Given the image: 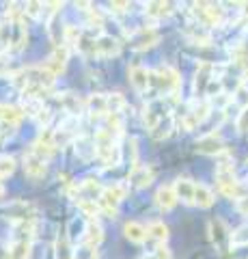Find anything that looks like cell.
Segmentation results:
<instances>
[{"instance_id": "6da1fadb", "label": "cell", "mask_w": 248, "mask_h": 259, "mask_svg": "<svg viewBox=\"0 0 248 259\" xmlns=\"http://www.w3.org/2000/svg\"><path fill=\"white\" fill-rule=\"evenodd\" d=\"M54 80L57 76L45 65H30L11 76L13 87H18L24 97H37V100H43V95L54 87Z\"/></svg>"}, {"instance_id": "7a4b0ae2", "label": "cell", "mask_w": 248, "mask_h": 259, "mask_svg": "<svg viewBox=\"0 0 248 259\" xmlns=\"http://www.w3.org/2000/svg\"><path fill=\"white\" fill-rule=\"evenodd\" d=\"M142 121H145L147 130L154 139H164L173 130V119H171V106L164 97H156L151 100L145 110H142Z\"/></svg>"}, {"instance_id": "3957f363", "label": "cell", "mask_w": 248, "mask_h": 259, "mask_svg": "<svg viewBox=\"0 0 248 259\" xmlns=\"http://www.w3.org/2000/svg\"><path fill=\"white\" fill-rule=\"evenodd\" d=\"M216 184H218V192L225 194L227 199H244L248 197V188L235 180V173H233V166L229 164V162H222L218 166V171H216Z\"/></svg>"}, {"instance_id": "277c9868", "label": "cell", "mask_w": 248, "mask_h": 259, "mask_svg": "<svg viewBox=\"0 0 248 259\" xmlns=\"http://www.w3.org/2000/svg\"><path fill=\"white\" fill-rule=\"evenodd\" d=\"M127 190H130L127 184H113V186H108V188H104L102 197L97 199V205L102 209V214H106L108 218H115L119 203L127 197Z\"/></svg>"}, {"instance_id": "5b68a950", "label": "cell", "mask_w": 248, "mask_h": 259, "mask_svg": "<svg viewBox=\"0 0 248 259\" xmlns=\"http://www.w3.org/2000/svg\"><path fill=\"white\" fill-rule=\"evenodd\" d=\"M210 110L212 106L207 104L205 100H194L188 106V110L183 112V117H181V127L186 130V132H192L194 127H199L203 123V121L210 117Z\"/></svg>"}, {"instance_id": "8992f818", "label": "cell", "mask_w": 248, "mask_h": 259, "mask_svg": "<svg viewBox=\"0 0 248 259\" xmlns=\"http://www.w3.org/2000/svg\"><path fill=\"white\" fill-rule=\"evenodd\" d=\"M194 15L201 26H220L225 22V9H220V5H214V3H199L194 5Z\"/></svg>"}, {"instance_id": "52a82bcc", "label": "cell", "mask_w": 248, "mask_h": 259, "mask_svg": "<svg viewBox=\"0 0 248 259\" xmlns=\"http://www.w3.org/2000/svg\"><path fill=\"white\" fill-rule=\"evenodd\" d=\"M151 80H156L158 87L160 89H164L166 93H171L175 95L179 91V87H181V78H179V71L177 69H173L169 67V65H160V67L151 74Z\"/></svg>"}, {"instance_id": "ba28073f", "label": "cell", "mask_w": 248, "mask_h": 259, "mask_svg": "<svg viewBox=\"0 0 248 259\" xmlns=\"http://www.w3.org/2000/svg\"><path fill=\"white\" fill-rule=\"evenodd\" d=\"M194 149L199 153H203V156H225L227 153V143L222 141V136L212 132V134L201 136V139L196 141Z\"/></svg>"}, {"instance_id": "9c48e42d", "label": "cell", "mask_w": 248, "mask_h": 259, "mask_svg": "<svg viewBox=\"0 0 248 259\" xmlns=\"http://www.w3.org/2000/svg\"><path fill=\"white\" fill-rule=\"evenodd\" d=\"M210 238H212V242L216 244V248H218L220 253L231 250V231L225 225V221H220V218L210 221Z\"/></svg>"}, {"instance_id": "30bf717a", "label": "cell", "mask_w": 248, "mask_h": 259, "mask_svg": "<svg viewBox=\"0 0 248 259\" xmlns=\"http://www.w3.org/2000/svg\"><path fill=\"white\" fill-rule=\"evenodd\" d=\"M214 74H216V65L212 63H201L194 74V95L201 97L207 93V89L214 82Z\"/></svg>"}, {"instance_id": "8fae6325", "label": "cell", "mask_w": 248, "mask_h": 259, "mask_svg": "<svg viewBox=\"0 0 248 259\" xmlns=\"http://www.w3.org/2000/svg\"><path fill=\"white\" fill-rule=\"evenodd\" d=\"M57 102H59V106L74 119H78L82 115V110H86V100L78 97L76 93H61V95H57Z\"/></svg>"}, {"instance_id": "7c38bea8", "label": "cell", "mask_w": 248, "mask_h": 259, "mask_svg": "<svg viewBox=\"0 0 248 259\" xmlns=\"http://www.w3.org/2000/svg\"><path fill=\"white\" fill-rule=\"evenodd\" d=\"M24 173H26L30 180H41V177H45V173H47V162L28 149L24 153Z\"/></svg>"}, {"instance_id": "4fadbf2b", "label": "cell", "mask_w": 248, "mask_h": 259, "mask_svg": "<svg viewBox=\"0 0 248 259\" xmlns=\"http://www.w3.org/2000/svg\"><path fill=\"white\" fill-rule=\"evenodd\" d=\"M158 41H160V35L154 28H138L130 35V46L134 50H147V48L156 46Z\"/></svg>"}, {"instance_id": "5bb4252c", "label": "cell", "mask_w": 248, "mask_h": 259, "mask_svg": "<svg viewBox=\"0 0 248 259\" xmlns=\"http://www.w3.org/2000/svg\"><path fill=\"white\" fill-rule=\"evenodd\" d=\"M127 76H130V82L138 93H145L151 84V71L147 67H142V65H132Z\"/></svg>"}, {"instance_id": "9a60e30c", "label": "cell", "mask_w": 248, "mask_h": 259, "mask_svg": "<svg viewBox=\"0 0 248 259\" xmlns=\"http://www.w3.org/2000/svg\"><path fill=\"white\" fill-rule=\"evenodd\" d=\"M67 59H69V50H67V46H59V48H54V52L50 54V59L45 61V67L52 71L54 76H59L65 71L67 67Z\"/></svg>"}, {"instance_id": "2e32d148", "label": "cell", "mask_w": 248, "mask_h": 259, "mask_svg": "<svg viewBox=\"0 0 248 259\" xmlns=\"http://www.w3.org/2000/svg\"><path fill=\"white\" fill-rule=\"evenodd\" d=\"M5 209H7V214H11L15 223H24V221H33L35 205L26 203V201H13V203H9Z\"/></svg>"}, {"instance_id": "e0dca14e", "label": "cell", "mask_w": 248, "mask_h": 259, "mask_svg": "<svg viewBox=\"0 0 248 259\" xmlns=\"http://www.w3.org/2000/svg\"><path fill=\"white\" fill-rule=\"evenodd\" d=\"M156 205L160 209H164V212H169V209H173L175 205H177V194H175V188L173 186H160V188L156 190Z\"/></svg>"}, {"instance_id": "ac0fdd59", "label": "cell", "mask_w": 248, "mask_h": 259, "mask_svg": "<svg viewBox=\"0 0 248 259\" xmlns=\"http://www.w3.org/2000/svg\"><path fill=\"white\" fill-rule=\"evenodd\" d=\"M173 188H175V194H177L179 201H183L186 205H194V188H196V184H192L190 180H186V177H179V180H175Z\"/></svg>"}, {"instance_id": "d6986e66", "label": "cell", "mask_w": 248, "mask_h": 259, "mask_svg": "<svg viewBox=\"0 0 248 259\" xmlns=\"http://www.w3.org/2000/svg\"><path fill=\"white\" fill-rule=\"evenodd\" d=\"M102 240H104V229H102V225L97 221H89L84 227V233H82V242L86 246H100L102 244Z\"/></svg>"}, {"instance_id": "ffe728a7", "label": "cell", "mask_w": 248, "mask_h": 259, "mask_svg": "<svg viewBox=\"0 0 248 259\" xmlns=\"http://www.w3.org/2000/svg\"><path fill=\"white\" fill-rule=\"evenodd\" d=\"M151 182H154V171H151L149 166L136 164L130 171V184L134 186V188H147Z\"/></svg>"}, {"instance_id": "44dd1931", "label": "cell", "mask_w": 248, "mask_h": 259, "mask_svg": "<svg viewBox=\"0 0 248 259\" xmlns=\"http://www.w3.org/2000/svg\"><path fill=\"white\" fill-rule=\"evenodd\" d=\"M86 110L93 117H108V95H102V93L91 95L86 100Z\"/></svg>"}, {"instance_id": "7402d4cb", "label": "cell", "mask_w": 248, "mask_h": 259, "mask_svg": "<svg viewBox=\"0 0 248 259\" xmlns=\"http://www.w3.org/2000/svg\"><path fill=\"white\" fill-rule=\"evenodd\" d=\"M123 233H125L127 240L134 242V244H142V242L149 238L147 236V227H142L140 223H134V221L123 225Z\"/></svg>"}, {"instance_id": "603a6c76", "label": "cell", "mask_w": 248, "mask_h": 259, "mask_svg": "<svg viewBox=\"0 0 248 259\" xmlns=\"http://www.w3.org/2000/svg\"><path fill=\"white\" fill-rule=\"evenodd\" d=\"M24 117V110L18 108V106H7V104H3L0 106V121H3L5 125H18L20 121Z\"/></svg>"}, {"instance_id": "cb8c5ba5", "label": "cell", "mask_w": 248, "mask_h": 259, "mask_svg": "<svg viewBox=\"0 0 248 259\" xmlns=\"http://www.w3.org/2000/svg\"><path fill=\"white\" fill-rule=\"evenodd\" d=\"M145 13L149 15L151 20L169 18V15L173 13V5L171 3H147L145 5Z\"/></svg>"}, {"instance_id": "d4e9b609", "label": "cell", "mask_w": 248, "mask_h": 259, "mask_svg": "<svg viewBox=\"0 0 248 259\" xmlns=\"http://www.w3.org/2000/svg\"><path fill=\"white\" fill-rule=\"evenodd\" d=\"M13 50V22H0V54Z\"/></svg>"}, {"instance_id": "484cf974", "label": "cell", "mask_w": 248, "mask_h": 259, "mask_svg": "<svg viewBox=\"0 0 248 259\" xmlns=\"http://www.w3.org/2000/svg\"><path fill=\"white\" fill-rule=\"evenodd\" d=\"M30 257V242L26 240H15L7 248V259H28Z\"/></svg>"}, {"instance_id": "4316f807", "label": "cell", "mask_w": 248, "mask_h": 259, "mask_svg": "<svg viewBox=\"0 0 248 259\" xmlns=\"http://www.w3.org/2000/svg\"><path fill=\"white\" fill-rule=\"evenodd\" d=\"M194 205L199 207H212L214 205V192L203 184H196L194 188Z\"/></svg>"}, {"instance_id": "83f0119b", "label": "cell", "mask_w": 248, "mask_h": 259, "mask_svg": "<svg viewBox=\"0 0 248 259\" xmlns=\"http://www.w3.org/2000/svg\"><path fill=\"white\" fill-rule=\"evenodd\" d=\"M203 28H205V26H201V24H192V28L186 32V35H188V39H190L192 44L207 46V44L212 41V35H210V32H205Z\"/></svg>"}, {"instance_id": "f1b7e54d", "label": "cell", "mask_w": 248, "mask_h": 259, "mask_svg": "<svg viewBox=\"0 0 248 259\" xmlns=\"http://www.w3.org/2000/svg\"><path fill=\"white\" fill-rule=\"evenodd\" d=\"M147 236L158 240V242H166L169 240V227H166L162 221H154L147 227Z\"/></svg>"}, {"instance_id": "f546056e", "label": "cell", "mask_w": 248, "mask_h": 259, "mask_svg": "<svg viewBox=\"0 0 248 259\" xmlns=\"http://www.w3.org/2000/svg\"><path fill=\"white\" fill-rule=\"evenodd\" d=\"M78 203V209L82 212L89 221H95L100 214H102V209H100V205L95 203V201H89V199H82V201H76Z\"/></svg>"}, {"instance_id": "4dcf8cb0", "label": "cell", "mask_w": 248, "mask_h": 259, "mask_svg": "<svg viewBox=\"0 0 248 259\" xmlns=\"http://www.w3.org/2000/svg\"><path fill=\"white\" fill-rule=\"evenodd\" d=\"M231 246H235V248L248 246V225L237 227V229L231 233Z\"/></svg>"}, {"instance_id": "1f68e13d", "label": "cell", "mask_w": 248, "mask_h": 259, "mask_svg": "<svg viewBox=\"0 0 248 259\" xmlns=\"http://www.w3.org/2000/svg\"><path fill=\"white\" fill-rule=\"evenodd\" d=\"M15 171V160L11 156H0V182L7 180Z\"/></svg>"}, {"instance_id": "d6a6232c", "label": "cell", "mask_w": 248, "mask_h": 259, "mask_svg": "<svg viewBox=\"0 0 248 259\" xmlns=\"http://www.w3.org/2000/svg\"><path fill=\"white\" fill-rule=\"evenodd\" d=\"M235 130L239 134H248V106H244L242 110H239V115L235 119Z\"/></svg>"}, {"instance_id": "836d02e7", "label": "cell", "mask_w": 248, "mask_h": 259, "mask_svg": "<svg viewBox=\"0 0 248 259\" xmlns=\"http://www.w3.org/2000/svg\"><path fill=\"white\" fill-rule=\"evenodd\" d=\"M43 9H45L43 3H26L24 5V11H26V15H30V18H39Z\"/></svg>"}, {"instance_id": "e575fe53", "label": "cell", "mask_w": 248, "mask_h": 259, "mask_svg": "<svg viewBox=\"0 0 248 259\" xmlns=\"http://www.w3.org/2000/svg\"><path fill=\"white\" fill-rule=\"evenodd\" d=\"M173 255H171V250L166 248V246H160V248H156L151 255H147V257H142V259H171Z\"/></svg>"}, {"instance_id": "d590c367", "label": "cell", "mask_w": 248, "mask_h": 259, "mask_svg": "<svg viewBox=\"0 0 248 259\" xmlns=\"http://www.w3.org/2000/svg\"><path fill=\"white\" fill-rule=\"evenodd\" d=\"M235 207H237V212H239V214H242V216H248V197H244V199H239Z\"/></svg>"}, {"instance_id": "8d00e7d4", "label": "cell", "mask_w": 248, "mask_h": 259, "mask_svg": "<svg viewBox=\"0 0 248 259\" xmlns=\"http://www.w3.org/2000/svg\"><path fill=\"white\" fill-rule=\"evenodd\" d=\"M108 7H110V11H115V13H123V11H127V7L130 5L127 3H110Z\"/></svg>"}, {"instance_id": "74e56055", "label": "cell", "mask_w": 248, "mask_h": 259, "mask_svg": "<svg viewBox=\"0 0 248 259\" xmlns=\"http://www.w3.org/2000/svg\"><path fill=\"white\" fill-rule=\"evenodd\" d=\"M231 259H248V246H239L235 255H231Z\"/></svg>"}, {"instance_id": "f35d334b", "label": "cell", "mask_w": 248, "mask_h": 259, "mask_svg": "<svg viewBox=\"0 0 248 259\" xmlns=\"http://www.w3.org/2000/svg\"><path fill=\"white\" fill-rule=\"evenodd\" d=\"M3 194H5V190H3V186H0V197H3Z\"/></svg>"}, {"instance_id": "ab89813d", "label": "cell", "mask_w": 248, "mask_h": 259, "mask_svg": "<svg viewBox=\"0 0 248 259\" xmlns=\"http://www.w3.org/2000/svg\"><path fill=\"white\" fill-rule=\"evenodd\" d=\"M246 166H248V160H246Z\"/></svg>"}]
</instances>
